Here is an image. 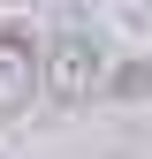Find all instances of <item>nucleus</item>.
<instances>
[{
  "label": "nucleus",
  "mask_w": 152,
  "mask_h": 159,
  "mask_svg": "<svg viewBox=\"0 0 152 159\" xmlns=\"http://www.w3.org/2000/svg\"><path fill=\"white\" fill-rule=\"evenodd\" d=\"M46 84V68H38V46H31V30H0V121L8 114H23L31 106V91Z\"/></svg>",
  "instance_id": "obj_1"
},
{
  "label": "nucleus",
  "mask_w": 152,
  "mask_h": 159,
  "mask_svg": "<svg viewBox=\"0 0 152 159\" xmlns=\"http://www.w3.org/2000/svg\"><path fill=\"white\" fill-rule=\"evenodd\" d=\"M46 84H53V98H84L91 84H99V46H84V38H61V46H53Z\"/></svg>",
  "instance_id": "obj_2"
}]
</instances>
